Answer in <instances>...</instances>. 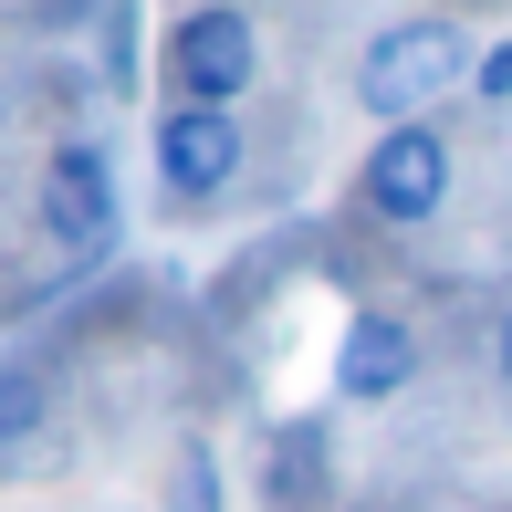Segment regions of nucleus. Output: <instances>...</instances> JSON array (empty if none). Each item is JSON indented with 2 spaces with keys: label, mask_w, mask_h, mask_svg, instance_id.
<instances>
[{
  "label": "nucleus",
  "mask_w": 512,
  "mask_h": 512,
  "mask_svg": "<svg viewBox=\"0 0 512 512\" xmlns=\"http://www.w3.org/2000/svg\"><path fill=\"white\" fill-rule=\"evenodd\" d=\"M398 387H418V335L398 314H345V335H335V398H356V408H387Z\"/></svg>",
  "instance_id": "nucleus-6"
},
{
  "label": "nucleus",
  "mask_w": 512,
  "mask_h": 512,
  "mask_svg": "<svg viewBox=\"0 0 512 512\" xmlns=\"http://www.w3.org/2000/svg\"><path fill=\"white\" fill-rule=\"evenodd\" d=\"M157 178H168V199H220L230 178H241V115L168 105L157 115Z\"/></svg>",
  "instance_id": "nucleus-5"
},
{
  "label": "nucleus",
  "mask_w": 512,
  "mask_h": 512,
  "mask_svg": "<svg viewBox=\"0 0 512 512\" xmlns=\"http://www.w3.org/2000/svg\"><path fill=\"white\" fill-rule=\"evenodd\" d=\"M492 356H502V387H512V314H502V345H492Z\"/></svg>",
  "instance_id": "nucleus-11"
},
{
  "label": "nucleus",
  "mask_w": 512,
  "mask_h": 512,
  "mask_svg": "<svg viewBox=\"0 0 512 512\" xmlns=\"http://www.w3.org/2000/svg\"><path fill=\"white\" fill-rule=\"evenodd\" d=\"M115 157L95 147V136H63L53 157H42V230H53L74 262H95V251L115 241Z\"/></svg>",
  "instance_id": "nucleus-3"
},
{
  "label": "nucleus",
  "mask_w": 512,
  "mask_h": 512,
  "mask_svg": "<svg viewBox=\"0 0 512 512\" xmlns=\"http://www.w3.org/2000/svg\"><path fill=\"white\" fill-rule=\"evenodd\" d=\"M168 512H220V481H209V450H178V492Z\"/></svg>",
  "instance_id": "nucleus-9"
},
{
  "label": "nucleus",
  "mask_w": 512,
  "mask_h": 512,
  "mask_svg": "<svg viewBox=\"0 0 512 512\" xmlns=\"http://www.w3.org/2000/svg\"><path fill=\"white\" fill-rule=\"evenodd\" d=\"M471 95H481V105H512V42H481V63H471Z\"/></svg>",
  "instance_id": "nucleus-10"
},
{
  "label": "nucleus",
  "mask_w": 512,
  "mask_h": 512,
  "mask_svg": "<svg viewBox=\"0 0 512 512\" xmlns=\"http://www.w3.org/2000/svg\"><path fill=\"white\" fill-rule=\"evenodd\" d=\"M168 84H178V105H241L251 95V74H262V32H251V11H220V0H209V11H178L168 21Z\"/></svg>",
  "instance_id": "nucleus-2"
},
{
  "label": "nucleus",
  "mask_w": 512,
  "mask_h": 512,
  "mask_svg": "<svg viewBox=\"0 0 512 512\" xmlns=\"http://www.w3.org/2000/svg\"><path fill=\"white\" fill-rule=\"evenodd\" d=\"M95 42H105V84H115V95H136V74H147V21H136V11H105Z\"/></svg>",
  "instance_id": "nucleus-8"
},
{
  "label": "nucleus",
  "mask_w": 512,
  "mask_h": 512,
  "mask_svg": "<svg viewBox=\"0 0 512 512\" xmlns=\"http://www.w3.org/2000/svg\"><path fill=\"white\" fill-rule=\"evenodd\" d=\"M481 42L460 32V21H387L377 42L356 53V105L377 115V126H439V95L450 84H471Z\"/></svg>",
  "instance_id": "nucleus-1"
},
{
  "label": "nucleus",
  "mask_w": 512,
  "mask_h": 512,
  "mask_svg": "<svg viewBox=\"0 0 512 512\" xmlns=\"http://www.w3.org/2000/svg\"><path fill=\"white\" fill-rule=\"evenodd\" d=\"M42 418H53V387H42L32 366H0V450H21Z\"/></svg>",
  "instance_id": "nucleus-7"
},
{
  "label": "nucleus",
  "mask_w": 512,
  "mask_h": 512,
  "mask_svg": "<svg viewBox=\"0 0 512 512\" xmlns=\"http://www.w3.org/2000/svg\"><path fill=\"white\" fill-rule=\"evenodd\" d=\"M439 199H450V136L439 126H387L366 147V209L418 230V220H439Z\"/></svg>",
  "instance_id": "nucleus-4"
}]
</instances>
